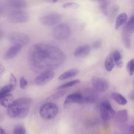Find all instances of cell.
<instances>
[{"label":"cell","instance_id":"6da1fadb","mask_svg":"<svg viewBox=\"0 0 134 134\" xmlns=\"http://www.w3.org/2000/svg\"><path fill=\"white\" fill-rule=\"evenodd\" d=\"M31 69L37 72L52 70L63 63L65 55L58 47L50 44L39 43L31 49L28 56Z\"/></svg>","mask_w":134,"mask_h":134},{"label":"cell","instance_id":"7a4b0ae2","mask_svg":"<svg viewBox=\"0 0 134 134\" xmlns=\"http://www.w3.org/2000/svg\"><path fill=\"white\" fill-rule=\"evenodd\" d=\"M30 98H19L14 100L9 107L7 108V114L9 118H24L29 112V106L31 103Z\"/></svg>","mask_w":134,"mask_h":134},{"label":"cell","instance_id":"3957f363","mask_svg":"<svg viewBox=\"0 0 134 134\" xmlns=\"http://www.w3.org/2000/svg\"><path fill=\"white\" fill-rule=\"evenodd\" d=\"M58 106L51 102L44 104L39 109L40 117L45 120H50L54 118L58 113Z\"/></svg>","mask_w":134,"mask_h":134},{"label":"cell","instance_id":"277c9868","mask_svg":"<svg viewBox=\"0 0 134 134\" xmlns=\"http://www.w3.org/2000/svg\"><path fill=\"white\" fill-rule=\"evenodd\" d=\"M71 28L66 24L57 25L53 29L52 35L58 40H63L68 38L71 34Z\"/></svg>","mask_w":134,"mask_h":134},{"label":"cell","instance_id":"5b68a950","mask_svg":"<svg viewBox=\"0 0 134 134\" xmlns=\"http://www.w3.org/2000/svg\"><path fill=\"white\" fill-rule=\"evenodd\" d=\"M8 40L14 44L21 46L27 44L30 41V37L27 34L20 31H12L7 35Z\"/></svg>","mask_w":134,"mask_h":134},{"label":"cell","instance_id":"8992f818","mask_svg":"<svg viewBox=\"0 0 134 134\" xmlns=\"http://www.w3.org/2000/svg\"><path fill=\"white\" fill-rule=\"evenodd\" d=\"M7 19L12 23H26L29 19V15L24 10L17 9L11 12L8 14Z\"/></svg>","mask_w":134,"mask_h":134},{"label":"cell","instance_id":"52a82bcc","mask_svg":"<svg viewBox=\"0 0 134 134\" xmlns=\"http://www.w3.org/2000/svg\"><path fill=\"white\" fill-rule=\"evenodd\" d=\"M62 19L61 15L57 13L46 14L39 18L40 22L46 26H52L58 24Z\"/></svg>","mask_w":134,"mask_h":134},{"label":"cell","instance_id":"ba28073f","mask_svg":"<svg viewBox=\"0 0 134 134\" xmlns=\"http://www.w3.org/2000/svg\"><path fill=\"white\" fill-rule=\"evenodd\" d=\"M116 113L110 103L107 100L103 102L100 105V116L103 120H108L115 117Z\"/></svg>","mask_w":134,"mask_h":134},{"label":"cell","instance_id":"9c48e42d","mask_svg":"<svg viewBox=\"0 0 134 134\" xmlns=\"http://www.w3.org/2000/svg\"><path fill=\"white\" fill-rule=\"evenodd\" d=\"M54 75V72L53 70L43 71L34 79V83L37 85H44L52 80Z\"/></svg>","mask_w":134,"mask_h":134},{"label":"cell","instance_id":"30bf717a","mask_svg":"<svg viewBox=\"0 0 134 134\" xmlns=\"http://www.w3.org/2000/svg\"><path fill=\"white\" fill-rule=\"evenodd\" d=\"M92 84L95 90L101 92L106 91L109 87V84L107 81L98 77H94L92 79Z\"/></svg>","mask_w":134,"mask_h":134},{"label":"cell","instance_id":"8fae6325","mask_svg":"<svg viewBox=\"0 0 134 134\" xmlns=\"http://www.w3.org/2000/svg\"><path fill=\"white\" fill-rule=\"evenodd\" d=\"M97 98L96 92L92 89H87L82 94V103H92L94 102Z\"/></svg>","mask_w":134,"mask_h":134},{"label":"cell","instance_id":"7c38bea8","mask_svg":"<svg viewBox=\"0 0 134 134\" xmlns=\"http://www.w3.org/2000/svg\"><path fill=\"white\" fill-rule=\"evenodd\" d=\"M81 99L82 94L80 93H74L68 95L64 101V108H66L73 103H81Z\"/></svg>","mask_w":134,"mask_h":134},{"label":"cell","instance_id":"4fadbf2b","mask_svg":"<svg viewBox=\"0 0 134 134\" xmlns=\"http://www.w3.org/2000/svg\"><path fill=\"white\" fill-rule=\"evenodd\" d=\"M23 46L15 44L10 47L5 53L4 58L5 60H10L16 57L20 51Z\"/></svg>","mask_w":134,"mask_h":134},{"label":"cell","instance_id":"5bb4252c","mask_svg":"<svg viewBox=\"0 0 134 134\" xmlns=\"http://www.w3.org/2000/svg\"><path fill=\"white\" fill-rule=\"evenodd\" d=\"M134 31V15H133L127 21L124 27L122 36H130Z\"/></svg>","mask_w":134,"mask_h":134},{"label":"cell","instance_id":"9a60e30c","mask_svg":"<svg viewBox=\"0 0 134 134\" xmlns=\"http://www.w3.org/2000/svg\"><path fill=\"white\" fill-rule=\"evenodd\" d=\"M91 51V47L88 45H83L77 48L74 52V55L77 58L83 57L87 55Z\"/></svg>","mask_w":134,"mask_h":134},{"label":"cell","instance_id":"2e32d148","mask_svg":"<svg viewBox=\"0 0 134 134\" xmlns=\"http://www.w3.org/2000/svg\"><path fill=\"white\" fill-rule=\"evenodd\" d=\"M80 70L76 68H73L68 70V71L63 72L58 77V79L60 81L68 79L71 77H73L76 76L79 73Z\"/></svg>","mask_w":134,"mask_h":134},{"label":"cell","instance_id":"e0dca14e","mask_svg":"<svg viewBox=\"0 0 134 134\" xmlns=\"http://www.w3.org/2000/svg\"><path fill=\"white\" fill-rule=\"evenodd\" d=\"M8 4L10 6L18 9L26 8L27 6L25 0H8Z\"/></svg>","mask_w":134,"mask_h":134},{"label":"cell","instance_id":"ac0fdd59","mask_svg":"<svg viewBox=\"0 0 134 134\" xmlns=\"http://www.w3.org/2000/svg\"><path fill=\"white\" fill-rule=\"evenodd\" d=\"M116 119L119 122H126L128 118V110L126 109H121L117 111L115 115Z\"/></svg>","mask_w":134,"mask_h":134},{"label":"cell","instance_id":"d6986e66","mask_svg":"<svg viewBox=\"0 0 134 134\" xmlns=\"http://www.w3.org/2000/svg\"><path fill=\"white\" fill-rule=\"evenodd\" d=\"M104 65L105 69L108 72L111 71L113 69L115 65V62L114 60L113 52L107 56L105 61Z\"/></svg>","mask_w":134,"mask_h":134},{"label":"cell","instance_id":"ffe728a7","mask_svg":"<svg viewBox=\"0 0 134 134\" xmlns=\"http://www.w3.org/2000/svg\"><path fill=\"white\" fill-rule=\"evenodd\" d=\"M14 100L15 99L13 95L12 94L9 93L0 100V103L1 105L5 107L8 108L12 105Z\"/></svg>","mask_w":134,"mask_h":134},{"label":"cell","instance_id":"44dd1931","mask_svg":"<svg viewBox=\"0 0 134 134\" xmlns=\"http://www.w3.org/2000/svg\"><path fill=\"white\" fill-rule=\"evenodd\" d=\"M128 16L126 13H122L120 14L116 19L115 22V29H118L120 27L125 24L127 20Z\"/></svg>","mask_w":134,"mask_h":134},{"label":"cell","instance_id":"7402d4cb","mask_svg":"<svg viewBox=\"0 0 134 134\" xmlns=\"http://www.w3.org/2000/svg\"><path fill=\"white\" fill-rule=\"evenodd\" d=\"M111 97L113 98V99L119 105H125L127 103V100L126 99V98L121 94L118 93H113L111 94Z\"/></svg>","mask_w":134,"mask_h":134},{"label":"cell","instance_id":"603a6c76","mask_svg":"<svg viewBox=\"0 0 134 134\" xmlns=\"http://www.w3.org/2000/svg\"><path fill=\"white\" fill-rule=\"evenodd\" d=\"M14 89L15 87L10 84L4 86L0 90V100Z\"/></svg>","mask_w":134,"mask_h":134},{"label":"cell","instance_id":"cb8c5ba5","mask_svg":"<svg viewBox=\"0 0 134 134\" xmlns=\"http://www.w3.org/2000/svg\"><path fill=\"white\" fill-rule=\"evenodd\" d=\"M113 53V57L115 64L117 68H121L123 65V62L121 59V54L118 50L115 51Z\"/></svg>","mask_w":134,"mask_h":134},{"label":"cell","instance_id":"d4e9b609","mask_svg":"<svg viewBox=\"0 0 134 134\" xmlns=\"http://www.w3.org/2000/svg\"><path fill=\"white\" fill-rule=\"evenodd\" d=\"M80 82V80L79 79L74 80L68 82L59 86L57 88V90H61V89L68 88V87H72V86H73L76 85L77 84H79Z\"/></svg>","mask_w":134,"mask_h":134},{"label":"cell","instance_id":"484cf974","mask_svg":"<svg viewBox=\"0 0 134 134\" xmlns=\"http://www.w3.org/2000/svg\"><path fill=\"white\" fill-rule=\"evenodd\" d=\"M65 93V92L64 91H62V90H60L56 93H55L54 94H52V95H51L50 97H49L47 100H54L55 99L60 98L61 97H62Z\"/></svg>","mask_w":134,"mask_h":134},{"label":"cell","instance_id":"4316f807","mask_svg":"<svg viewBox=\"0 0 134 134\" xmlns=\"http://www.w3.org/2000/svg\"><path fill=\"white\" fill-rule=\"evenodd\" d=\"M26 133L25 128L22 125H18L15 127L13 134H26Z\"/></svg>","mask_w":134,"mask_h":134},{"label":"cell","instance_id":"83f0119b","mask_svg":"<svg viewBox=\"0 0 134 134\" xmlns=\"http://www.w3.org/2000/svg\"><path fill=\"white\" fill-rule=\"evenodd\" d=\"M127 70L130 75H132L134 72V59L130 60L127 64Z\"/></svg>","mask_w":134,"mask_h":134},{"label":"cell","instance_id":"f1b7e54d","mask_svg":"<svg viewBox=\"0 0 134 134\" xmlns=\"http://www.w3.org/2000/svg\"><path fill=\"white\" fill-rule=\"evenodd\" d=\"M62 7L64 8H77L79 7L78 4L75 2H68L63 4L62 5Z\"/></svg>","mask_w":134,"mask_h":134},{"label":"cell","instance_id":"f546056e","mask_svg":"<svg viewBox=\"0 0 134 134\" xmlns=\"http://www.w3.org/2000/svg\"><path fill=\"white\" fill-rule=\"evenodd\" d=\"M122 37L123 43H124L125 47L128 49H129L130 48V46H131L130 36H122Z\"/></svg>","mask_w":134,"mask_h":134},{"label":"cell","instance_id":"4dcf8cb0","mask_svg":"<svg viewBox=\"0 0 134 134\" xmlns=\"http://www.w3.org/2000/svg\"><path fill=\"white\" fill-rule=\"evenodd\" d=\"M28 85V81L24 77H21L20 79L19 85L21 89H26Z\"/></svg>","mask_w":134,"mask_h":134},{"label":"cell","instance_id":"1f68e13d","mask_svg":"<svg viewBox=\"0 0 134 134\" xmlns=\"http://www.w3.org/2000/svg\"><path fill=\"white\" fill-rule=\"evenodd\" d=\"M9 84L12 85L15 88L16 84H17V80L15 76V75L11 73L10 74V77H9Z\"/></svg>","mask_w":134,"mask_h":134},{"label":"cell","instance_id":"d6a6232c","mask_svg":"<svg viewBox=\"0 0 134 134\" xmlns=\"http://www.w3.org/2000/svg\"><path fill=\"white\" fill-rule=\"evenodd\" d=\"M101 43H102V42H101L100 40H97L93 42L92 46L94 49H97L101 46Z\"/></svg>","mask_w":134,"mask_h":134},{"label":"cell","instance_id":"836d02e7","mask_svg":"<svg viewBox=\"0 0 134 134\" xmlns=\"http://www.w3.org/2000/svg\"><path fill=\"white\" fill-rule=\"evenodd\" d=\"M5 72V68L1 63H0V79L2 77V76L4 74Z\"/></svg>","mask_w":134,"mask_h":134},{"label":"cell","instance_id":"e575fe53","mask_svg":"<svg viewBox=\"0 0 134 134\" xmlns=\"http://www.w3.org/2000/svg\"><path fill=\"white\" fill-rule=\"evenodd\" d=\"M128 134H134V126L129 127Z\"/></svg>","mask_w":134,"mask_h":134},{"label":"cell","instance_id":"d590c367","mask_svg":"<svg viewBox=\"0 0 134 134\" xmlns=\"http://www.w3.org/2000/svg\"><path fill=\"white\" fill-rule=\"evenodd\" d=\"M130 98L133 100H134V91H131L130 93H129V95Z\"/></svg>","mask_w":134,"mask_h":134},{"label":"cell","instance_id":"8d00e7d4","mask_svg":"<svg viewBox=\"0 0 134 134\" xmlns=\"http://www.w3.org/2000/svg\"><path fill=\"white\" fill-rule=\"evenodd\" d=\"M0 134H6L4 130L1 127H0Z\"/></svg>","mask_w":134,"mask_h":134},{"label":"cell","instance_id":"74e56055","mask_svg":"<svg viewBox=\"0 0 134 134\" xmlns=\"http://www.w3.org/2000/svg\"><path fill=\"white\" fill-rule=\"evenodd\" d=\"M52 1H53L54 3H55V2H57L58 1V0H52Z\"/></svg>","mask_w":134,"mask_h":134},{"label":"cell","instance_id":"f35d334b","mask_svg":"<svg viewBox=\"0 0 134 134\" xmlns=\"http://www.w3.org/2000/svg\"><path fill=\"white\" fill-rule=\"evenodd\" d=\"M132 85H133V88H134V81H132Z\"/></svg>","mask_w":134,"mask_h":134},{"label":"cell","instance_id":"ab89813d","mask_svg":"<svg viewBox=\"0 0 134 134\" xmlns=\"http://www.w3.org/2000/svg\"><path fill=\"white\" fill-rule=\"evenodd\" d=\"M1 35H2V33H1V32L0 31V37H1Z\"/></svg>","mask_w":134,"mask_h":134},{"label":"cell","instance_id":"60d3db41","mask_svg":"<svg viewBox=\"0 0 134 134\" xmlns=\"http://www.w3.org/2000/svg\"><path fill=\"white\" fill-rule=\"evenodd\" d=\"M100 1H104V0H100Z\"/></svg>","mask_w":134,"mask_h":134}]
</instances>
